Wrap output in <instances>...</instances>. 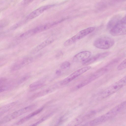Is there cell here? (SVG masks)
I'll return each instance as SVG.
<instances>
[{
  "mask_svg": "<svg viewBox=\"0 0 126 126\" xmlns=\"http://www.w3.org/2000/svg\"><path fill=\"white\" fill-rule=\"evenodd\" d=\"M126 85V76L113 84L102 91L99 94L98 98L103 99L115 93Z\"/></svg>",
  "mask_w": 126,
  "mask_h": 126,
  "instance_id": "6da1fadb",
  "label": "cell"
},
{
  "mask_svg": "<svg viewBox=\"0 0 126 126\" xmlns=\"http://www.w3.org/2000/svg\"><path fill=\"white\" fill-rule=\"evenodd\" d=\"M36 107L35 104H33L16 111L3 117L0 120V124H4L8 122L25 113L31 111Z\"/></svg>",
  "mask_w": 126,
  "mask_h": 126,
  "instance_id": "7a4b0ae2",
  "label": "cell"
},
{
  "mask_svg": "<svg viewBox=\"0 0 126 126\" xmlns=\"http://www.w3.org/2000/svg\"><path fill=\"white\" fill-rule=\"evenodd\" d=\"M114 43V41L113 38L108 36H104L96 39L94 42V45L97 48L106 49L111 47Z\"/></svg>",
  "mask_w": 126,
  "mask_h": 126,
  "instance_id": "3957f363",
  "label": "cell"
},
{
  "mask_svg": "<svg viewBox=\"0 0 126 126\" xmlns=\"http://www.w3.org/2000/svg\"><path fill=\"white\" fill-rule=\"evenodd\" d=\"M95 29L94 27H91L80 31L75 35L66 41L64 43V45L65 46H67L71 45L92 32Z\"/></svg>",
  "mask_w": 126,
  "mask_h": 126,
  "instance_id": "277c9868",
  "label": "cell"
},
{
  "mask_svg": "<svg viewBox=\"0 0 126 126\" xmlns=\"http://www.w3.org/2000/svg\"><path fill=\"white\" fill-rule=\"evenodd\" d=\"M91 68V66H87L75 71L62 81L60 83L61 85H65L69 83L78 77L86 72Z\"/></svg>",
  "mask_w": 126,
  "mask_h": 126,
  "instance_id": "5b68a950",
  "label": "cell"
},
{
  "mask_svg": "<svg viewBox=\"0 0 126 126\" xmlns=\"http://www.w3.org/2000/svg\"><path fill=\"white\" fill-rule=\"evenodd\" d=\"M110 34L113 36L126 34V24L120 21L110 30Z\"/></svg>",
  "mask_w": 126,
  "mask_h": 126,
  "instance_id": "8992f818",
  "label": "cell"
},
{
  "mask_svg": "<svg viewBox=\"0 0 126 126\" xmlns=\"http://www.w3.org/2000/svg\"><path fill=\"white\" fill-rule=\"evenodd\" d=\"M54 4L49 5L40 7L30 13L27 17V20L34 18L42 14L45 11L53 7Z\"/></svg>",
  "mask_w": 126,
  "mask_h": 126,
  "instance_id": "52a82bcc",
  "label": "cell"
},
{
  "mask_svg": "<svg viewBox=\"0 0 126 126\" xmlns=\"http://www.w3.org/2000/svg\"><path fill=\"white\" fill-rule=\"evenodd\" d=\"M33 61V59L31 57L23 58L16 62L12 66L11 70L12 71L19 70Z\"/></svg>",
  "mask_w": 126,
  "mask_h": 126,
  "instance_id": "ba28073f",
  "label": "cell"
},
{
  "mask_svg": "<svg viewBox=\"0 0 126 126\" xmlns=\"http://www.w3.org/2000/svg\"><path fill=\"white\" fill-rule=\"evenodd\" d=\"M91 54V52L88 51L80 52L74 56L73 61L77 63L83 62L89 58Z\"/></svg>",
  "mask_w": 126,
  "mask_h": 126,
  "instance_id": "9c48e42d",
  "label": "cell"
},
{
  "mask_svg": "<svg viewBox=\"0 0 126 126\" xmlns=\"http://www.w3.org/2000/svg\"><path fill=\"white\" fill-rule=\"evenodd\" d=\"M110 53L109 52H107L97 54L83 62L82 64L84 66L88 65L98 60L106 57L109 55Z\"/></svg>",
  "mask_w": 126,
  "mask_h": 126,
  "instance_id": "30bf717a",
  "label": "cell"
},
{
  "mask_svg": "<svg viewBox=\"0 0 126 126\" xmlns=\"http://www.w3.org/2000/svg\"><path fill=\"white\" fill-rule=\"evenodd\" d=\"M56 88V85L51 86L47 89L35 94L31 96L30 99H33L46 95L54 91Z\"/></svg>",
  "mask_w": 126,
  "mask_h": 126,
  "instance_id": "8fae6325",
  "label": "cell"
},
{
  "mask_svg": "<svg viewBox=\"0 0 126 126\" xmlns=\"http://www.w3.org/2000/svg\"><path fill=\"white\" fill-rule=\"evenodd\" d=\"M121 16L120 15H116L111 18L108 22L107 28L110 30L113 28L121 19Z\"/></svg>",
  "mask_w": 126,
  "mask_h": 126,
  "instance_id": "7c38bea8",
  "label": "cell"
},
{
  "mask_svg": "<svg viewBox=\"0 0 126 126\" xmlns=\"http://www.w3.org/2000/svg\"><path fill=\"white\" fill-rule=\"evenodd\" d=\"M44 109V107H41L32 112L28 115L20 119L16 123V125H19L22 124L29 120L33 117L40 112Z\"/></svg>",
  "mask_w": 126,
  "mask_h": 126,
  "instance_id": "4fadbf2b",
  "label": "cell"
},
{
  "mask_svg": "<svg viewBox=\"0 0 126 126\" xmlns=\"http://www.w3.org/2000/svg\"><path fill=\"white\" fill-rule=\"evenodd\" d=\"M53 41V40L50 38H49L46 39L34 48L32 51V53L33 54H34L37 53L40 50L51 43Z\"/></svg>",
  "mask_w": 126,
  "mask_h": 126,
  "instance_id": "5bb4252c",
  "label": "cell"
},
{
  "mask_svg": "<svg viewBox=\"0 0 126 126\" xmlns=\"http://www.w3.org/2000/svg\"><path fill=\"white\" fill-rule=\"evenodd\" d=\"M86 120L85 115L79 116L70 121L66 126H78Z\"/></svg>",
  "mask_w": 126,
  "mask_h": 126,
  "instance_id": "9a60e30c",
  "label": "cell"
},
{
  "mask_svg": "<svg viewBox=\"0 0 126 126\" xmlns=\"http://www.w3.org/2000/svg\"><path fill=\"white\" fill-rule=\"evenodd\" d=\"M43 79L40 80L31 84L29 86V90L31 91L36 90L42 87L45 84Z\"/></svg>",
  "mask_w": 126,
  "mask_h": 126,
  "instance_id": "2e32d148",
  "label": "cell"
},
{
  "mask_svg": "<svg viewBox=\"0 0 126 126\" xmlns=\"http://www.w3.org/2000/svg\"><path fill=\"white\" fill-rule=\"evenodd\" d=\"M57 23V22H49L40 25L35 28L37 33L48 29Z\"/></svg>",
  "mask_w": 126,
  "mask_h": 126,
  "instance_id": "e0dca14e",
  "label": "cell"
},
{
  "mask_svg": "<svg viewBox=\"0 0 126 126\" xmlns=\"http://www.w3.org/2000/svg\"><path fill=\"white\" fill-rule=\"evenodd\" d=\"M17 103L16 102H13L7 104L2 107L0 109V116L10 110Z\"/></svg>",
  "mask_w": 126,
  "mask_h": 126,
  "instance_id": "ac0fdd59",
  "label": "cell"
},
{
  "mask_svg": "<svg viewBox=\"0 0 126 126\" xmlns=\"http://www.w3.org/2000/svg\"><path fill=\"white\" fill-rule=\"evenodd\" d=\"M126 68V59L121 62L118 66L117 69L120 70Z\"/></svg>",
  "mask_w": 126,
  "mask_h": 126,
  "instance_id": "d6986e66",
  "label": "cell"
},
{
  "mask_svg": "<svg viewBox=\"0 0 126 126\" xmlns=\"http://www.w3.org/2000/svg\"><path fill=\"white\" fill-rule=\"evenodd\" d=\"M11 86L10 85H0V92H2L9 90L11 88Z\"/></svg>",
  "mask_w": 126,
  "mask_h": 126,
  "instance_id": "ffe728a7",
  "label": "cell"
},
{
  "mask_svg": "<svg viewBox=\"0 0 126 126\" xmlns=\"http://www.w3.org/2000/svg\"><path fill=\"white\" fill-rule=\"evenodd\" d=\"M47 119V117L45 116L42 118L36 123L30 125L29 126H37Z\"/></svg>",
  "mask_w": 126,
  "mask_h": 126,
  "instance_id": "44dd1931",
  "label": "cell"
},
{
  "mask_svg": "<svg viewBox=\"0 0 126 126\" xmlns=\"http://www.w3.org/2000/svg\"><path fill=\"white\" fill-rule=\"evenodd\" d=\"M70 63L68 62H65L63 63L61 65V68L62 69H65L69 67L70 66Z\"/></svg>",
  "mask_w": 126,
  "mask_h": 126,
  "instance_id": "7402d4cb",
  "label": "cell"
},
{
  "mask_svg": "<svg viewBox=\"0 0 126 126\" xmlns=\"http://www.w3.org/2000/svg\"><path fill=\"white\" fill-rule=\"evenodd\" d=\"M29 77L30 76L29 75H27L24 77L19 80L18 83L19 84H20L23 83L28 79Z\"/></svg>",
  "mask_w": 126,
  "mask_h": 126,
  "instance_id": "603a6c76",
  "label": "cell"
},
{
  "mask_svg": "<svg viewBox=\"0 0 126 126\" xmlns=\"http://www.w3.org/2000/svg\"><path fill=\"white\" fill-rule=\"evenodd\" d=\"M7 79L4 78H1L0 79V85H3L7 81Z\"/></svg>",
  "mask_w": 126,
  "mask_h": 126,
  "instance_id": "cb8c5ba5",
  "label": "cell"
},
{
  "mask_svg": "<svg viewBox=\"0 0 126 126\" xmlns=\"http://www.w3.org/2000/svg\"><path fill=\"white\" fill-rule=\"evenodd\" d=\"M120 21L122 23L126 24V15L121 19Z\"/></svg>",
  "mask_w": 126,
  "mask_h": 126,
  "instance_id": "d4e9b609",
  "label": "cell"
}]
</instances>
